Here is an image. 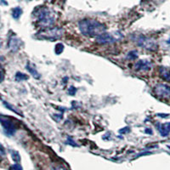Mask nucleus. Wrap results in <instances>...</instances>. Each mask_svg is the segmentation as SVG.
Segmentation results:
<instances>
[{
	"mask_svg": "<svg viewBox=\"0 0 170 170\" xmlns=\"http://www.w3.org/2000/svg\"><path fill=\"white\" fill-rule=\"evenodd\" d=\"M78 28L82 35L86 37H99L106 33L107 27L104 24L92 19H84L78 23Z\"/></svg>",
	"mask_w": 170,
	"mask_h": 170,
	"instance_id": "f257e3e1",
	"label": "nucleus"
},
{
	"mask_svg": "<svg viewBox=\"0 0 170 170\" xmlns=\"http://www.w3.org/2000/svg\"><path fill=\"white\" fill-rule=\"evenodd\" d=\"M34 15L39 26L44 29L50 28L55 23V13L47 7H40L37 9Z\"/></svg>",
	"mask_w": 170,
	"mask_h": 170,
	"instance_id": "f03ea898",
	"label": "nucleus"
},
{
	"mask_svg": "<svg viewBox=\"0 0 170 170\" xmlns=\"http://www.w3.org/2000/svg\"><path fill=\"white\" fill-rule=\"evenodd\" d=\"M64 34V30L62 28L59 27H54V28H46L43 31L37 34V36H39V38L41 39H48V40H57L61 38Z\"/></svg>",
	"mask_w": 170,
	"mask_h": 170,
	"instance_id": "7ed1b4c3",
	"label": "nucleus"
},
{
	"mask_svg": "<svg viewBox=\"0 0 170 170\" xmlns=\"http://www.w3.org/2000/svg\"><path fill=\"white\" fill-rule=\"evenodd\" d=\"M136 43L139 47L145 49L146 50L154 51L158 49V44L156 43V41H154L153 39L150 38H147L145 36H139L136 38Z\"/></svg>",
	"mask_w": 170,
	"mask_h": 170,
	"instance_id": "20e7f679",
	"label": "nucleus"
},
{
	"mask_svg": "<svg viewBox=\"0 0 170 170\" xmlns=\"http://www.w3.org/2000/svg\"><path fill=\"white\" fill-rule=\"evenodd\" d=\"M122 38H123L122 34L115 37L113 34L111 33H103L96 38V42L99 44H112L116 43Z\"/></svg>",
	"mask_w": 170,
	"mask_h": 170,
	"instance_id": "39448f33",
	"label": "nucleus"
},
{
	"mask_svg": "<svg viewBox=\"0 0 170 170\" xmlns=\"http://www.w3.org/2000/svg\"><path fill=\"white\" fill-rule=\"evenodd\" d=\"M1 124L3 129L8 136H12L16 132V127L11 120L5 118L4 117H1Z\"/></svg>",
	"mask_w": 170,
	"mask_h": 170,
	"instance_id": "423d86ee",
	"label": "nucleus"
},
{
	"mask_svg": "<svg viewBox=\"0 0 170 170\" xmlns=\"http://www.w3.org/2000/svg\"><path fill=\"white\" fill-rule=\"evenodd\" d=\"M154 93L159 98L170 99V86L163 83L158 84L154 88Z\"/></svg>",
	"mask_w": 170,
	"mask_h": 170,
	"instance_id": "0eeeda50",
	"label": "nucleus"
},
{
	"mask_svg": "<svg viewBox=\"0 0 170 170\" xmlns=\"http://www.w3.org/2000/svg\"><path fill=\"white\" fill-rule=\"evenodd\" d=\"M135 71H149L151 68V62L147 60H140L134 65Z\"/></svg>",
	"mask_w": 170,
	"mask_h": 170,
	"instance_id": "6e6552de",
	"label": "nucleus"
},
{
	"mask_svg": "<svg viewBox=\"0 0 170 170\" xmlns=\"http://www.w3.org/2000/svg\"><path fill=\"white\" fill-rule=\"evenodd\" d=\"M8 46H9L10 50L13 51V52H16V51L19 50L20 47V41L16 37L12 36L9 39Z\"/></svg>",
	"mask_w": 170,
	"mask_h": 170,
	"instance_id": "1a4fd4ad",
	"label": "nucleus"
},
{
	"mask_svg": "<svg viewBox=\"0 0 170 170\" xmlns=\"http://www.w3.org/2000/svg\"><path fill=\"white\" fill-rule=\"evenodd\" d=\"M158 131L163 137H167L170 134V123H165L158 125Z\"/></svg>",
	"mask_w": 170,
	"mask_h": 170,
	"instance_id": "9d476101",
	"label": "nucleus"
},
{
	"mask_svg": "<svg viewBox=\"0 0 170 170\" xmlns=\"http://www.w3.org/2000/svg\"><path fill=\"white\" fill-rule=\"evenodd\" d=\"M159 73L162 78H163L164 80H166L167 82H170V71L167 68H165L163 66H161L159 68Z\"/></svg>",
	"mask_w": 170,
	"mask_h": 170,
	"instance_id": "9b49d317",
	"label": "nucleus"
},
{
	"mask_svg": "<svg viewBox=\"0 0 170 170\" xmlns=\"http://www.w3.org/2000/svg\"><path fill=\"white\" fill-rule=\"evenodd\" d=\"M26 68L27 71L31 73V75H32L33 77H35V78H37V79H39V78H40V75H39V73L38 72V71L35 69V68H33L31 64L30 63L26 64Z\"/></svg>",
	"mask_w": 170,
	"mask_h": 170,
	"instance_id": "f8f14e48",
	"label": "nucleus"
},
{
	"mask_svg": "<svg viewBox=\"0 0 170 170\" xmlns=\"http://www.w3.org/2000/svg\"><path fill=\"white\" fill-rule=\"evenodd\" d=\"M3 103H4V107H7L9 110H10V111H12L14 112L15 113H16L17 115H19V116H21V117H23V114L21 113L20 112H19V110L17 109V108H15V107H13L11 104H9V103H8V102H5V101H3Z\"/></svg>",
	"mask_w": 170,
	"mask_h": 170,
	"instance_id": "ddd939ff",
	"label": "nucleus"
},
{
	"mask_svg": "<svg viewBox=\"0 0 170 170\" xmlns=\"http://www.w3.org/2000/svg\"><path fill=\"white\" fill-rule=\"evenodd\" d=\"M21 14H22V9L20 7H16L12 10V16L15 19H19Z\"/></svg>",
	"mask_w": 170,
	"mask_h": 170,
	"instance_id": "4468645a",
	"label": "nucleus"
},
{
	"mask_svg": "<svg viewBox=\"0 0 170 170\" xmlns=\"http://www.w3.org/2000/svg\"><path fill=\"white\" fill-rule=\"evenodd\" d=\"M28 79V76L26 75L22 72H17L15 74V80L18 81V82H21V81H25Z\"/></svg>",
	"mask_w": 170,
	"mask_h": 170,
	"instance_id": "2eb2a0df",
	"label": "nucleus"
},
{
	"mask_svg": "<svg viewBox=\"0 0 170 170\" xmlns=\"http://www.w3.org/2000/svg\"><path fill=\"white\" fill-rule=\"evenodd\" d=\"M11 153V157H12V159L15 162V163H18L20 161V156L19 152L16 151H10Z\"/></svg>",
	"mask_w": 170,
	"mask_h": 170,
	"instance_id": "dca6fc26",
	"label": "nucleus"
},
{
	"mask_svg": "<svg viewBox=\"0 0 170 170\" xmlns=\"http://www.w3.org/2000/svg\"><path fill=\"white\" fill-rule=\"evenodd\" d=\"M137 57H138V53L136 50L130 51L127 55V58L129 60H135V59H137Z\"/></svg>",
	"mask_w": 170,
	"mask_h": 170,
	"instance_id": "f3484780",
	"label": "nucleus"
},
{
	"mask_svg": "<svg viewBox=\"0 0 170 170\" xmlns=\"http://www.w3.org/2000/svg\"><path fill=\"white\" fill-rule=\"evenodd\" d=\"M64 50V45L62 44H57L55 47V51L57 55L61 54Z\"/></svg>",
	"mask_w": 170,
	"mask_h": 170,
	"instance_id": "a211bd4d",
	"label": "nucleus"
},
{
	"mask_svg": "<svg viewBox=\"0 0 170 170\" xmlns=\"http://www.w3.org/2000/svg\"><path fill=\"white\" fill-rule=\"evenodd\" d=\"M76 92H77V88L75 87H73V86H71L68 89V94L70 95H74L76 94Z\"/></svg>",
	"mask_w": 170,
	"mask_h": 170,
	"instance_id": "6ab92c4d",
	"label": "nucleus"
},
{
	"mask_svg": "<svg viewBox=\"0 0 170 170\" xmlns=\"http://www.w3.org/2000/svg\"><path fill=\"white\" fill-rule=\"evenodd\" d=\"M10 170H22V167L20 164H14L11 166Z\"/></svg>",
	"mask_w": 170,
	"mask_h": 170,
	"instance_id": "aec40b11",
	"label": "nucleus"
},
{
	"mask_svg": "<svg viewBox=\"0 0 170 170\" xmlns=\"http://www.w3.org/2000/svg\"><path fill=\"white\" fill-rule=\"evenodd\" d=\"M67 143H68V145H72V146H77V145L76 144L75 141L71 138V137H68V138H67Z\"/></svg>",
	"mask_w": 170,
	"mask_h": 170,
	"instance_id": "412c9836",
	"label": "nucleus"
},
{
	"mask_svg": "<svg viewBox=\"0 0 170 170\" xmlns=\"http://www.w3.org/2000/svg\"><path fill=\"white\" fill-rule=\"evenodd\" d=\"M129 129H130L129 128H128V127H126V128H124L123 129H121L119 132H120V134H125V133L128 132V131H126V130H129Z\"/></svg>",
	"mask_w": 170,
	"mask_h": 170,
	"instance_id": "4be33fe9",
	"label": "nucleus"
},
{
	"mask_svg": "<svg viewBox=\"0 0 170 170\" xmlns=\"http://www.w3.org/2000/svg\"><path fill=\"white\" fill-rule=\"evenodd\" d=\"M53 170H66L65 168H63L62 166H56V167H55Z\"/></svg>",
	"mask_w": 170,
	"mask_h": 170,
	"instance_id": "5701e85b",
	"label": "nucleus"
},
{
	"mask_svg": "<svg viewBox=\"0 0 170 170\" xmlns=\"http://www.w3.org/2000/svg\"><path fill=\"white\" fill-rule=\"evenodd\" d=\"M1 154H2V156H4V150L3 145H1Z\"/></svg>",
	"mask_w": 170,
	"mask_h": 170,
	"instance_id": "b1692460",
	"label": "nucleus"
},
{
	"mask_svg": "<svg viewBox=\"0 0 170 170\" xmlns=\"http://www.w3.org/2000/svg\"><path fill=\"white\" fill-rule=\"evenodd\" d=\"M145 133H146V134H152V132H151V129H149V128H146V129H145Z\"/></svg>",
	"mask_w": 170,
	"mask_h": 170,
	"instance_id": "393cba45",
	"label": "nucleus"
},
{
	"mask_svg": "<svg viewBox=\"0 0 170 170\" xmlns=\"http://www.w3.org/2000/svg\"><path fill=\"white\" fill-rule=\"evenodd\" d=\"M167 44H170V37H169V40L167 41Z\"/></svg>",
	"mask_w": 170,
	"mask_h": 170,
	"instance_id": "a878e982",
	"label": "nucleus"
}]
</instances>
